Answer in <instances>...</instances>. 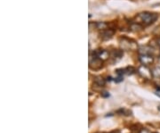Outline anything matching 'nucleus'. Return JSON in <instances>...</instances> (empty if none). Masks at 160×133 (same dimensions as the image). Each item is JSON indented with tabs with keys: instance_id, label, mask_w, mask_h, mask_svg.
Here are the masks:
<instances>
[{
	"instance_id": "1",
	"label": "nucleus",
	"mask_w": 160,
	"mask_h": 133,
	"mask_svg": "<svg viewBox=\"0 0 160 133\" xmlns=\"http://www.w3.org/2000/svg\"><path fill=\"white\" fill-rule=\"evenodd\" d=\"M139 18L143 22V24L150 25L157 19V15L156 14H151V13H142L139 15Z\"/></svg>"
},
{
	"instance_id": "2",
	"label": "nucleus",
	"mask_w": 160,
	"mask_h": 133,
	"mask_svg": "<svg viewBox=\"0 0 160 133\" xmlns=\"http://www.w3.org/2000/svg\"><path fill=\"white\" fill-rule=\"evenodd\" d=\"M138 72H139V73H140L142 77H144L145 79H150V78L152 76V72L150 71L148 68L146 67L145 65L141 66V67L139 68V70H138Z\"/></svg>"
},
{
	"instance_id": "3",
	"label": "nucleus",
	"mask_w": 160,
	"mask_h": 133,
	"mask_svg": "<svg viewBox=\"0 0 160 133\" xmlns=\"http://www.w3.org/2000/svg\"><path fill=\"white\" fill-rule=\"evenodd\" d=\"M140 60H141V63H142L143 65H149V64H151V63H153L154 58H153L152 56L144 54V55L141 56Z\"/></svg>"
},
{
	"instance_id": "4",
	"label": "nucleus",
	"mask_w": 160,
	"mask_h": 133,
	"mask_svg": "<svg viewBox=\"0 0 160 133\" xmlns=\"http://www.w3.org/2000/svg\"><path fill=\"white\" fill-rule=\"evenodd\" d=\"M113 34H114L113 31H111V30H105V31H102L101 37L104 39H109V38H110L113 36Z\"/></svg>"
},
{
	"instance_id": "5",
	"label": "nucleus",
	"mask_w": 160,
	"mask_h": 133,
	"mask_svg": "<svg viewBox=\"0 0 160 133\" xmlns=\"http://www.w3.org/2000/svg\"><path fill=\"white\" fill-rule=\"evenodd\" d=\"M152 75L155 76V77H160V68L158 67H156L153 71H152Z\"/></svg>"
},
{
	"instance_id": "6",
	"label": "nucleus",
	"mask_w": 160,
	"mask_h": 133,
	"mask_svg": "<svg viewBox=\"0 0 160 133\" xmlns=\"http://www.w3.org/2000/svg\"><path fill=\"white\" fill-rule=\"evenodd\" d=\"M95 82L98 84V86H100V87H103L104 86V81L102 79H101V78H98V79H95Z\"/></svg>"
},
{
	"instance_id": "7",
	"label": "nucleus",
	"mask_w": 160,
	"mask_h": 133,
	"mask_svg": "<svg viewBox=\"0 0 160 133\" xmlns=\"http://www.w3.org/2000/svg\"><path fill=\"white\" fill-rule=\"evenodd\" d=\"M140 133H151L149 130H146V129H143V130H141V132Z\"/></svg>"
}]
</instances>
